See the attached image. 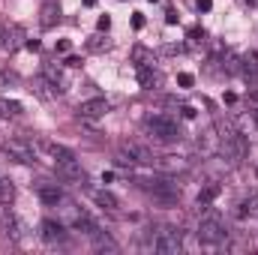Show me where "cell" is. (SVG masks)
I'll return each mask as SVG.
<instances>
[{"label": "cell", "instance_id": "6da1fadb", "mask_svg": "<svg viewBox=\"0 0 258 255\" xmlns=\"http://www.w3.org/2000/svg\"><path fill=\"white\" fill-rule=\"evenodd\" d=\"M147 132L156 138V141H177L183 132H180V126L174 123V120H168V117H162V114H156V117H147Z\"/></svg>", "mask_w": 258, "mask_h": 255}, {"label": "cell", "instance_id": "7a4b0ae2", "mask_svg": "<svg viewBox=\"0 0 258 255\" xmlns=\"http://www.w3.org/2000/svg\"><path fill=\"white\" fill-rule=\"evenodd\" d=\"M3 153H6L9 159L21 162V165H33V162H36L33 147H30L27 141H21V138H6V141H3Z\"/></svg>", "mask_w": 258, "mask_h": 255}, {"label": "cell", "instance_id": "3957f363", "mask_svg": "<svg viewBox=\"0 0 258 255\" xmlns=\"http://www.w3.org/2000/svg\"><path fill=\"white\" fill-rule=\"evenodd\" d=\"M198 240L201 243H219V240H225V228H222V222H219L216 213H207L198 222Z\"/></svg>", "mask_w": 258, "mask_h": 255}, {"label": "cell", "instance_id": "277c9868", "mask_svg": "<svg viewBox=\"0 0 258 255\" xmlns=\"http://www.w3.org/2000/svg\"><path fill=\"white\" fill-rule=\"evenodd\" d=\"M153 249H156V252H165V255H177L183 249L180 231H177V228H162V231L156 234V240H153Z\"/></svg>", "mask_w": 258, "mask_h": 255}, {"label": "cell", "instance_id": "5b68a950", "mask_svg": "<svg viewBox=\"0 0 258 255\" xmlns=\"http://www.w3.org/2000/svg\"><path fill=\"white\" fill-rule=\"evenodd\" d=\"M108 99H87V102H81L78 105V117L81 120H99V117H105L108 114Z\"/></svg>", "mask_w": 258, "mask_h": 255}, {"label": "cell", "instance_id": "8992f818", "mask_svg": "<svg viewBox=\"0 0 258 255\" xmlns=\"http://www.w3.org/2000/svg\"><path fill=\"white\" fill-rule=\"evenodd\" d=\"M57 177H63V180H69V183H84V180H87V174H84V168L78 165L75 156L57 162Z\"/></svg>", "mask_w": 258, "mask_h": 255}, {"label": "cell", "instance_id": "52a82bcc", "mask_svg": "<svg viewBox=\"0 0 258 255\" xmlns=\"http://www.w3.org/2000/svg\"><path fill=\"white\" fill-rule=\"evenodd\" d=\"M39 234H42L45 243H63L66 240V228L60 222H54V219H45V222L39 225Z\"/></svg>", "mask_w": 258, "mask_h": 255}, {"label": "cell", "instance_id": "ba28073f", "mask_svg": "<svg viewBox=\"0 0 258 255\" xmlns=\"http://www.w3.org/2000/svg\"><path fill=\"white\" fill-rule=\"evenodd\" d=\"M120 150L126 153L129 159H132V162H141V165H150V162H153V153H150V150H147L144 144H135V141H126V144H123Z\"/></svg>", "mask_w": 258, "mask_h": 255}, {"label": "cell", "instance_id": "9c48e42d", "mask_svg": "<svg viewBox=\"0 0 258 255\" xmlns=\"http://www.w3.org/2000/svg\"><path fill=\"white\" fill-rule=\"evenodd\" d=\"M60 21V3L57 0H45L42 9H39V24L42 27H54Z\"/></svg>", "mask_w": 258, "mask_h": 255}, {"label": "cell", "instance_id": "30bf717a", "mask_svg": "<svg viewBox=\"0 0 258 255\" xmlns=\"http://www.w3.org/2000/svg\"><path fill=\"white\" fill-rule=\"evenodd\" d=\"M42 75H45V81L54 87V93H57V96L66 90V78H63V72H60V66L45 63V66H42Z\"/></svg>", "mask_w": 258, "mask_h": 255}, {"label": "cell", "instance_id": "8fae6325", "mask_svg": "<svg viewBox=\"0 0 258 255\" xmlns=\"http://www.w3.org/2000/svg\"><path fill=\"white\" fill-rule=\"evenodd\" d=\"M138 84H141L144 90H153V87L162 84V75H159L153 66H138Z\"/></svg>", "mask_w": 258, "mask_h": 255}, {"label": "cell", "instance_id": "7c38bea8", "mask_svg": "<svg viewBox=\"0 0 258 255\" xmlns=\"http://www.w3.org/2000/svg\"><path fill=\"white\" fill-rule=\"evenodd\" d=\"M36 195H39L42 204H57V201H63V189H60L57 183H42V186L36 189Z\"/></svg>", "mask_w": 258, "mask_h": 255}, {"label": "cell", "instance_id": "4fadbf2b", "mask_svg": "<svg viewBox=\"0 0 258 255\" xmlns=\"http://www.w3.org/2000/svg\"><path fill=\"white\" fill-rule=\"evenodd\" d=\"M240 72H243V78L249 81V87H258V57L255 54H249V57H243L240 60Z\"/></svg>", "mask_w": 258, "mask_h": 255}, {"label": "cell", "instance_id": "5bb4252c", "mask_svg": "<svg viewBox=\"0 0 258 255\" xmlns=\"http://www.w3.org/2000/svg\"><path fill=\"white\" fill-rule=\"evenodd\" d=\"M159 168L168 171V174H174V171H186L189 162H186L183 156H162V159H159Z\"/></svg>", "mask_w": 258, "mask_h": 255}, {"label": "cell", "instance_id": "9a60e30c", "mask_svg": "<svg viewBox=\"0 0 258 255\" xmlns=\"http://www.w3.org/2000/svg\"><path fill=\"white\" fill-rule=\"evenodd\" d=\"M3 228H6L3 234H6V237H12V240H21V237H24V231H21V222H18V219H15L12 213H9V216L3 219Z\"/></svg>", "mask_w": 258, "mask_h": 255}, {"label": "cell", "instance_id": "2e32d148", "mask_svg": "<svg viewBox=\"0 0 258 255\" xmlns=\"http://www.w3.org/2000/svg\"><path fill=\"white\" fill-rule=\"evenodd\" d=\"M93 201H96L99 207H105V210H117V204H120L111 192H105V189H96V192H93Z\"/></svg>", "mask_w": 258, "mask_h": 255}, {"label": "cell", "instance_id": "e0dca14e", "mask_svg": "<svg viewBox=\"0 0 258 255\" xmlns=\"http://www.w3.org/2000/svg\"><path fill=\"white\" fill-rule=\"evenodd\" d=\"M108 36H102V30L96 33V36H90L87 39V51H93V54H102V51H108Z\"/></svg>", "mask_w": 258, "mask_h": 255}, {"label": "cell", "instance_id": "ac0fdd59", "mask_svg": "<svg viewBox=\"0 0 258 255\" xmlns=\"http://www.w3.org/2000/svg\"><path fill=\"white\" fill-rule=\"evenodd\" d=\"M132 63L135 66H153L156 60H153V54H150L144 45H135V48H132Z\"/></svg>", "mask_w": 258, "mask_h": 255}, {"label": "cell", "instance_id": "d6986e66", "mask_svg": "<svg viewBox=\"0 0 258 255\" xmlns=\"http://www.w3.org/2000/svg\"><path fill=\"white\" fill-rule=\"evenodd\" d=\"M24 108H21V102H15V99H3L0 96V117H18Z\"/></svg>", "mask_w": 258, "mask_h": 255}, {"label": "cell", "instance_id": "ffe728a7", "mask_svg": "<svg viewBox=\"0 0 258 255\" xmlns=\"http://www.w3.org/2000/svg\"><path fill=\"white\" fill-rule=\"evenodd\" d=\"M75 228H78V231H84V234H90V237L99 231V228H96V222H93L87 213H78V216H75Z\"/></svg>", "mask_w": 258, "mask_h": 255}, {"label": "cell", "instance_id": "44dd1931", "mask_svg": "<svg viewBox=\"0 0 258 255\" xmlns=\"http://www.w3.org/2000/svg\"><path fill=\"white\" fill-rule=\"evenodd\" d=\"M219 189H222L219 183H207L204 189L198 192V207H207V204H210V201H213V198L219 195Z\"/></svg>", "mask_w": 258, "mask_h": 255}, {"label": "cell", "instance_id": "7402d4cb", "mask_svg": "<svg viewBox=\"0 0 258 255\" xmlns=\"http://www.w3.org/2000/svg\"><path fill=\"white\" fill-rule=\"evenodd\" d=\"M237 216H258V195H249L237 204Z\"/></svg>", "mask_w": 258, "mask_h": 255}, {"label": "cell", "instance_id": "603a6c76", "mask_svg": "<svg viewBox=\"0 0 258 255\" xmlns=\"http://www.w3.org/2000/svg\"><path fill=\"white\" fill-rule=\"evenodd\" d=\"M93 243H96L99 252H117V243H114L108 234H99V231H96V234H93Z\"/></svg>", "mask_w": 258, "mask_h": 255}, {"label": "cell", "instance_id": "cb8c5ba5", "mask_svg": "<svg viewBox=\"0 0 258 255\" xmlns=\"http://www.w3.org/2000/svg\"><path fill=\"white\" fill-rule=\"evenodd\" d=\"M222 69H225L228 75H237V72H240V60H237L234 54H225V57H222Z\"/></svg>", "mask_w": 258, "mask_h": 255}, {"label": "cell", "instance_id": "d4e9b609", "mask_svg": "<svg viewBox=\"0 0 258 255\" xmlns=\"http://www.w3.org/2000/svg\"><path fill=\"white\" fill-rule=\"evenodd\" d=\"M12 198H15V186H12L9 180H0V201H3V204H9Z\"/></svg>", "mask_w": 258, "mask_h": 255}, {"label": "cell", "instance_id": "484cf974", "mask_svg": "<svg viewBox=\"0 0 258 255\" xmlns=\"http://www.w3.org/2000/svg\"><path fill=\"white\" fill-rule=\"evenodd\" d=\"M186 36H189V42H192V45H198V42H204V36H207V33H204L201 27H189V30H186Z\"/></svg>", "mask_w": 258, "mask_h": 255}, {"label": "cell", "instance_id": "4316f807", "mask_svg": "<svg viewBox=\"0 0 258 255\" xmlns=\"http://www.w3.org/2000/svg\"><path fill=\"white\" fill-rule=\"evenodd\" d=\"M192 75H189V72H180V75H177V84H180V87H192Z\"/></svg>", "mask_w": 258, "mask_h": 255}, {"label": "cell", "instance_id": "83f0119b", "mask_svg": "<svg viewBox=\"0 0 258 255\" xmlns=\"http://www.w3.org/2000/svg\"><path fill=\"white\" fill-rule=\"evenodd\" d=\"M195 9L198 12H210L213 9V0H195Z\"/></svg>", "mask_w": 258, "mask_h": 255}, {"label": "cell", "instance_id": "f1b7e54d", "mask_svg": "<svg viewBox=\"0 0 258 255\" xmlns=\"http://www.w3.org/2000/svg\"><path fill=\"white\" fill-rule=\"evenodd\" d=\"M96 27H99V30L105 33V30L111 27V18H108V15H99V21H96Z\"/></svg>", "mask_w": 258, "mask_h": 255}, {"label": "cell", "instance_id": "f546056e", "mask_svg": "<svg viewBox=\"0 0 258 255\" xmlns=\"http://www.w3.org/2000/svg\"><path fill=\"white\" fill-rule=\"evenodd\" d=\"M0 81H3V84H12V81H18V75H15V72H9V69H3Z\"/></svg>", "mask_w": 258, "mask_h": 255}, {"label": "cell", "instance_id": "4dcf8cb0", "mask_svg": "<svg viewBox=\"0 0 258 255\" xmlns=\"http://www.w3.org/2000/svg\"><path fill=\"white\" fill-rule=\"evenodd\" d=\"M132 27H135V30H141V27H144V15H141V12H135V15H132Z\"/></svg>", "mask_w": 258, "mask_h": 255}, {"label": "cell", "instance_id": "1f68e13d", "mask_svg": "<svg viewBox=\"0 0 258 255\" xmlns=\"http://www.w3.org/2000/svg\"><path fill=\"white\" fill-rule=\"evenodd\" d=\"M180 114H183L186 120H192V117H195V114H198V111H195L192 105H183V108H180Z\"/></svg>", "mask_w": 258, "mask_h": 255}, {"label": "cell", "instance_id": "d6a6232c", "mask_svg": "<svg viewBox=\"0 0 258 255\" xmlns=\"http://www.w3.org/2000/svg\"><path fill=\"white\" fill-rule=\"evenodd\" d=\"M54 48H57V51H60V54H66V51H69V48H72V45H69V39H60V42H57V45H54Z\"/></svg>", "mask_w": 258, "mask_h": 255}, {"label": "cell", "instance_id": "836d02e7", "mask_svg": "<svg viewBox=\"0 0 258 255\" xmlns=\"http://www.w3.org/2000/svg\"><path fill=\"white\" fill-rule=\"evenodd\" d=\"M165 24H177V12H174V9L165 12Z\"/></svg>", "mask_w": 258, "mask_h": 255}, {"label": "cell", "instance_id": "e575fe53", "mask_svg": "<svg viewBox=\"0 0 258 255\" xmlns=\"http://www.w3.org/2000/svg\"><path fill=\"white\" fill-rule=\"evenodd\" d=\"M66 66H72V69H78V66H81V57H66Z\"/></svg>", "mask_w": 258, "mask_h": 255}, {"label": "cell", "instance_id": "d590c367", "mask_svg": "<svg viewBox=\"0 0 258 255\" xmlns=\"http://www.w3.org/2000/svg\"><path fill=\"white\" fill-rule=\"evenodd\" d=\"M24 45H27V48H30V51H39V42H36V39H27V42H24Z\"/></svg>", "mask_w": 258, "mask_h": 255}, {"label": "cell", "instance_id": "8d00e7d4", "mask_svg": "<svg viewBox=\"0 0 258 255\" xmlns=\"http://www.w3.org/2000/svg\"><path fill=\"white\" fill-rule=\"evenodd\" d=\"M84 6H96V0H84Z\"/></svg>", "mask_w": 258, "mask_h": 255}, {"label": "cell", "instance_id": "74e56055", "mask_svg": "<svg viewBox=\"0 0 258 255\" xmlns=\"http://www.w3.org/2000/svg\"><path fill=\"white\" fill-rule=\"evenodd\" d=\"M252 120H255V126H258V111H252Z\"/></svg>", "mask_w": 258, "mask_h": 255}, {"label": "cell", "instance_id": "f35d334b", "mask_svg": "<svg viewBox=\"0 0 258 255\" xmlns=\"http://www.w3.org/2000/svg\"><path fill=\"white\" fill-rule=\"evenodd\" d=\"M243 3H249V6H255V3H258V0H243Z\"/></svg>", "mask_w": 258, "mask_h": 255}, {"label": "cell", "instance_id": "ab89813d", "mask_svg": "<svg viewBox=\"0 0 258 255\" xmlns=\"http://www.w3.org/2000/svg\"><path fill=\"white\" fill-rule=\"evenodd\" d=\"M150 3H156V0H150Z\"/></svg>", "mask_w": 258, "mask_h": 255}]
</instances>
